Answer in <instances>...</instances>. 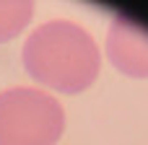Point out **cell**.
Here are the masks:
<instances>
[{"label": "cell", "instance_id": "2", "mask_svg": "<svg viewBox=\"0 0 148 145\" xmlns=\"http://www.w3.org/2000/svg\"><path fill=\"white\" fill-rule=\"evenodd\" d=\"M65 130V112L55 96L16 86L0 91V145H55Z\"/></svg>", "mask_w": 148, "mask_h": 145}, {"label": "cell", "instance_id": "1", "mask_svg": "<svg viewBox=\"0 0 148 145\" xmlns=\"http://www.w3.org/2000/svg\"><path fill=\"white\" fill-rule=\"evenodd\" d=\"M21 60L34 80L60 93H81L91 88L101 70V54L94 36L65 18H52L36 26L23 42Z\"/></svg>", "mask_w": 148, "mask_h": 145}, {"label": "cell", "instance_id": "4", "mask_svg": "<svg viewBox=\"0 0 148 145\" xmlns=\"http://www.w3.org/2000/svg\"><path fill=\"white\" fill-rule=\"evenodd\" d=\"M31 16H34V3H26V0L0 3V44L16 39L29 26Z\"/></svg>", "mask_w": 148, "mask_h": 145}, {"label": "cell", "instance_id": "3", "mask_svg": "<svg viewBox=\"0 0 148 145\" xmlns=\"http://www.w3.org/2000/svg\"><path fill=\"white\" fill-rule=\"evenodd\" d=\"M107 57L127 78H148V29L130 16H117L107 31Z\"/></svg>", "mask_w": 148, "mask_h": 145}]
</instances>
